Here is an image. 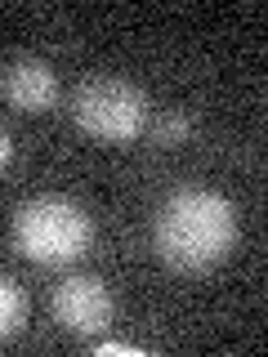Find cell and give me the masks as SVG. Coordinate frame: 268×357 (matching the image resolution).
Returning a JSON list of instances; mask_svg holds the SVG:
<instances>
[{
  "label": "cell",
  "instance_id": "cell-7",
  "mask_svg": "<svg viewBox=\"0 0 268 357\" xmlns=\"http://www.w3.org/2000/svg\"><path fill=\"white\" fill-rule=\"evenodd\" d=\"M188 116H179V112H161V116H152V139L161 143V148H174V143L188 139Z\"/></svg>",
  "mask_w": 268,
  "mask_h": 357
},
{
  "label": "cell",
  "instance_id": "cell-5",
  "mask_svg": "<svg viewBox=\"0 0 268 357\" xmlns=\"http://www.w3.org/2000/svg\"><path fill=\"white\" fill-rule=\"evenodd\" d=\"M0 98L18 112H45L59 98V76L45 59H14L0 72Z\"/></svg>",
  "mask_w": 268,
  "mask_h": 357
},
{
  "label": "cell",
  "instance_id": "cell-8",
  "mask_svg": "<svg viewBox=\"0 0 268 357\" xmlns=\"http://www.w3.org/2000/svg\"><path fill=\"white\" fill-rule=\"evenodd\" d=\"M9 156H14V143H9V130L0 126V170L9 165Z\"/></svg>",
  "mask_w": 268,
  "mask_h": 357
},
{
  "label": "cell",
  "instance_id": "cell-6",
  "mask_svg": "<svg viewBox=\"0 0 268 357\" xmlns=\"http://www.w3.org/2000/svg\"><path fill=\"white\" fill-rule=\"evenodd\" d=\"M22 312H27V304H22V290L9 282L5 273H0V340H9V335L22 326Z\"/></svg>",
  "mask_w": 268,
  "mask_h": 357
},
{
  "label": "cell",
  "instance_id": "cell-1",
  "mask_svg": "<svg viewBox=\"0 0 268 357\" xmlns=\"http://www.w3.org/2000/svg\"><path fill=\"white\" fill-rule=\"evenodd\" d=\"M237 241V215L228 197L210 188H184L156 215V255L179 273H206Z\"/></svg>",
  "mask_w": 268,
  "mask_h": 357
},
{
  "label": "cell",
  "instance_id": "cell-2",
  "mask_svg": "<svg viewBox=\"0 0 268 357\" xmlns=\"http://www.w3.org/2000/svg\"><path fill=\"white\" fill-rule=\"evenodd\" d=\"M14 241L31 264L63 268V264L85 255L89 215L72 197H54V192L31 197V201H22L18 215H14Z\"/></svg>",
  "mask_w": 268,
  "mask_h": 357
},
{
  "label": "cell",
  "instance_id": "cell-3",
  "mask_svg": "<svg viewBox=\"0 0 268 357\" xmlns=\"http://www.w3.org/2000/svg\"><path fill=\"white\" fill-rule=\"evenodd\" d=\"M72 116L76 126L94 139H112L126 143L143 130L148 121V98L134 81H121V76H94L72 94Z\"/></svg>",
  "mask_w": 268,
  "mask_h": 357
},
{
  "label": "cell",
  "instance_id": "cell-4",
  "mask_svg": "<svg viewBox=\"0 0 268 357\" xmlns=\"http://www.w3.org/2000/svg\"><path fill=\"white\" fill-rule=\"evenodd\" d=\"M54 317L72 335H98L112 326V295L98 277H67L54 290Z\"/></svg>",
  "mask_w": 268,
  "mask_h": 357
}]
</instances>
